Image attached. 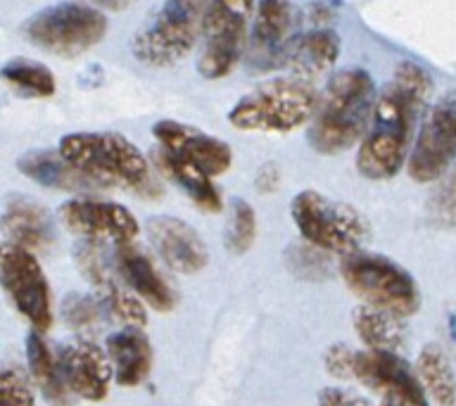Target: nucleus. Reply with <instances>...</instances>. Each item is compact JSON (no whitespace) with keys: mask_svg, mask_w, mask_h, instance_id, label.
Instances as JSON below:
<instances>
[{"mask_svg":"<svg viewBox=\"0 0 456 406\" xmlns=\"http://www.w3.org/2000/svg\"><path fill=\"white\" fill-rule=\"evenodd\" d=\"M207 5L192 0L164 3L152 20L134 36V55L148 67H171L181 62L202 36Z\"/></svg>","mask_w":456,"mask_h":406,"instance_id":"6e6552de","label":"nucleus"},{"mask_svg":"<svg viewBox=\"0 0 456 406\" xmlns=\"http://www.w3.org/2000/svg\"><path fill=\"white\" fill-rule=\"evenodd\" d=\"M62 316L77 330H93L102 319V302L91 295L71 292L62 302Z\"/></svg>","mask_w":456,"mask_h":406,"instance_id":"7c9ffc66","label":"nucleus"},{"mask_svg":"<svg viewBox=\"0 0 456 406\" xmlns=\"http://www.w3.org/2000/svg\"><path fill=\"white\" fill-rule=\"evenodd\" d=\"M256 240V214L248 199H235L226 231V248L233 255H245Z\"/></svg>","mask_w":456,"mask_h":406,"instance_id":"c85d7f7f","label":"nucleus"},{"mask_svg":"<svg viewBox=\"0 0 456 406\" xmlns=\"http://www.w3.org/2000/svg\"><path fill=\"white\" fill-rule=\"evenodd\" d=\"M152 162H155V169L162 174L164 178H169L171 183L178 185L181 191L188 195V198L195 202V205L207 214H216L221 209V192L219 188L214 185L212 176H207L205 171H200L198 166L178 159L171 152L162 148H155L152 152Z\"/></svg>","mask_w":456,"mask_h":406,"instance_id":"5701e85b","label":"nucleus"},{"mask_svg":"<svg viewBox=\"0 0 456 406\" xmlns=\"http://www.w3.org/2000/svg\"><path fill=\"white\" fill-rule=\"evenodd\" d=\"M383 406H399V404H392V402H383Z\"/></svg>","mask_w":456,"mask_h":406,"instance_id":"f704fd0d","label":"nucleus"},{"mask_svg":"<svg viewBox=\"0 0 456 406\" xmlns=\"http://www.w3.org/2000/svg\"><path fill=\"white\" fill-rule=\"evenodd\" d=\"M290 214L309 248L333 252L342 259L362 252L370 235L369 221L356 207L328 198L319 191L299 192L292 199Z\"/></svg>","mask_w":456,"mask_h":406,"instance_id":"39448f33","label":"nucleus"},{"mask_svg":"<svg viewBox=\"0 0 456 406\" xmlns=\"http://www.w3.org/2000/svg\"><path fill=\"white\" fill-rule=\"evenodd\" d=\"M0 233L10 245L28 252H45L55 242V221L48 209L24 195H12L0 214Z\"/></svg>","mask_w":456,"mask_h":406,"instance_id":"6ab92c4d","label":"nucleus"},{"mask_svg":"<svg viewBox=\"0 0 456 406\" xmlns=\"http://www.w3.org/2000/svg\"><path fill=\"white\" fill-rule=\"evenodd\" d=\"M57 363L67 390L86 402H102L112 385L114 369L102 347L91 340L67 342L57 349Z\"/></svg>","mask_w":456,"mask_h":406,"instance_id":"f3484780","label":"nucleus"},{"mask_svg":"<svg viewBox=\"0 0 456 406\" xmlns=\"http://www.w3.org/2000/svg\"><path fill=\"white\" fill-rule=\"evenodd\" d=\"M77 264L81 273L91 280L100 292V302L110 309L119 321H126L131 328L145 326L148 312L141 299L128 290L126 283L121 280L119 271L114 266V259L110 262L102 252V245L98 242L81 240L77 245Z\"/></svg>","mask_w":456,"mask_h":406,"instance_id":"2eb2a0df","label":"nucleus"},{"mask_svg":"<svg viewBox=\"0 0 456 406\" xmlns=\"http://www.w3.org/2000/svg\"><path fill=\"white\" fill-rule=\"evenodd\" d=\"M354 330L370 352H395L404 345L406 330L402 319L376 306L362 304L354 309Z\"/></svg>","mask_w":456,"mask_h":406,"instance_id":"a878e982","label":"nucleus"},{"mask_svg":"<svg viewBox=\"0 0 456 406\" xmlns=\"http://www.w3.org/2000/svg\"><path fill=\"white\" fill-rule=\"evenodd\" d=\"M60 219L71 233L88 242L131 245L141 233L138 219L126 207L93 198H74L60 207Z\"/></svg>","mask_w":456,"mask_h":406,"instance_id":"f8f14e48","label":"nucleus"},{"mask_svg":"<svg viewBox=\"0 0 456 406\" xmlns=\"http://www.w3.org/2000/svg\"><path fill=\"white\" fill-rule=\"evenodd\" d=\"M321 95L314 84L297 77L271 78L238 100L228 121L240 131H295L314 119Z\"/></svg>","mask_w":456,"mask_h":406,"instance_id":"20e7f679","label":"nucleus"},{"mask_svg":"<svg viewBox=\"0 0 456 406\" xmlns=\"http://www.w3.org/2000/svg\"><path fill=\"white\" fill-rule=\"evenodd\" d=\"M17 169L27 178L36 181V183L45 185V188H55V191L78 192L98 188L84 174H78L60 155V150H31V152H27V155H21L17 159Z\"/></svg>","mask_w":456,"mask_h":406,"instance_id":"b1692460","label":"nucleus"},{"mask_svg":"<svg viewBox=\"0 0 456 406\" xmlns=\"http://www.w3.org/2000/svg\"><path fill=\"white\" fill-rule=\"evenodd\" d=\"M433 93V78L416 62H402L395 77L378 93L369 131L356 152V169L363 178L383 181L397 174L411 155V138L419 114Z\"/></svg>","mask_w":456,"mask_h":406,"instance_id":"f257e3e1","label":"nucleus"},{"mask_svg":"<svg viewBox=\"0 0 456 406\" xmlns=\"http://www.w3.org/2000/svg\"><path fill=\"white\" fill-rule=\"evenodd\" d=\"M316 406H369V402L362 394L345 390V387H326L321 390Z\"/></svg>","mask_w":456,"mask_h":406,"instance_id":"72a5a7b5","label":"nucleus"},{"mask_svg":"<svg viewBox=\"0 0 456 406\" xmlns=\"http://www.w3.org/2000/svg\"><path fill=\"white\" fill-rule=\"evenodd\" d=\"M60 155L98 188H121L141 198H159L162 185L134 142L112 131H78L60 141Z\"/></svg>","mask_w":456,"mask_h":406,"instance_id":"f03ea898","label":"nucleus"},{"mask_svg":"<svg viewBox=\"0 0 456 406\" xmlns=\"http://www.w3.org/2000/svg\"><path fill=\"white\" fill-rule=\"evenodd\" d=\"M0 288L10 304L43 333L53 326V295L34 252L3 242L0 245Z\"/></svg>","mask_w":456,"mask_h":406,"instance_id":"9d476101","label":"nucleus"},{"mask_svg":"<svg viewBox=\"0 0 456 406\" xmlns=\"http://www.w3.org/2000/svg\"><path fill=\"white\" fill-rule=\"evenodd\" d=\"M145 233L162 262L178 273H198L209 262L205 240L188 221L176 216H150Z\"/></svg>","mask_w":456,"mask_h":406,"instance_id":"a211bd4d","label":"nucleus"},{"mask_svg":"<svg viewBox=\"0 0 456 406\" xmlns=\"http://www.w3.org/2000/svg\"><path fill=\"white\" fill-rule=\"evenodd\" d=\"M107 356L112 361L114 380L124 387L145 383L152 369V347L138 328H124L107 337Z\"/></svg>","mask_w":456,"mask_h":406,"instance_id":"4be33fe9","label":"nucleus"},{"mask_svg":"<svg viewBox=\"0 0 456 406\" xmlns=\"http://www.w3.org/2000/svg\"><path fill=\"white\" fill-rule=\"evenodd\" d=\"M152 134L157 138V148L167 150L178 159L198 166L200 171H205L207 176H221L233 164L231 145L216 138V135H209L202 128L164 119L157 121Z\"/></svg>","mask_w":456,"mask_h":406,"instance_id":"dca6fc26","label":"nucleus"},{"mask_svg":"<svg viewBox=\"0 0 456 406\" xmlns=\"http://www.w3.org/2000/svg\"><path fill=\"white\" fill-rule=\"evenodd\" d=\"M255 3H212L202 20V53L198 71L205 78H224L248 53V24Z\"/></svg>","mask_w":456,"mask_h":406,"instance_id":"1a4fd4ad","label":"nucleus"},{"mask_svg":"<svg viewBox=\"0 0 456 406\" xmlns=\"http://www.w3.org/2000/svg\"><path fill=\"white\" fill-rule=\"evenodd\" d=\"M354 378L370 390L380 392L385 402L399 406H428L420 378L395 352H356Z\"/></svg>","mask_w":456,"mask_h":406,"instance_id":"ddd939ff","label":"nucleus"},{"mask_svg":"<svg viewBox=\"0 0 456 406\" xmlns=\"http://www.w3.org/2000/svg\"><path fill=\"white\" fill-rule=\"evenodd\" d=\"M419 378L426 394L440 406H456V373L440 345H426L419 354Z\"/></svg>","mask_w":456,"mask_h":406,"instance_id":"bb28decb","label":"nucleus"},{"mask_svg":"<svg viewBox=\"0 0 456 406\" xmlns=\"http://www.w3.org/2000/svg\"><path fill=\"white\" fill-rule=\"evenodd\" d=\"M456 159V93L444 95L430 107L406 159L409 176L419 183L437 181Z\"/></svg>","mask_w":456,"mask_h":406,"instance_id":"9b49d317","label":"nucleus"},{"mask_svg":"<svg viewBox=\"0 0 456 406\" xmlns=\"http://www.w3.org/2000/svg\"><path fill=\"white\" fill-rule=\"evenodd\" d=\"M0 406H36L28 378L10 363H0Z\"/></svg>","mask_w":456,"mask_h":406,"instance_id":"2f4dec72","label":"nucleus"},{"mask_svg":"<svg viewBox=\"0 0 456 406\" xmlns=\"http://www.w3.org/2000/svg\"><path fill=\"white\" fill-rule=\"evenodd\" d=\"M428 216L437 228H456V164L440 178L428 199Z\"/></svg>","mask_w":456,"mask_h":406,"instance_id":"c756f323","label":"nucleus"},{"mask_svg":"<svg viewBox=\"0 0 456 406\" xmlns=\"http://www.w3.org/2000/svg\"><path fill=\"white\" fill-rule=\"evenodd\" d=\"M0 77L24 98H50L57 91L53 71L45 64L27 60V57H14V60L3 64Z\"/></svg>","mask_w":456,"mask_h":406,"instance_id":"cd10ccee","label":"nucleus"},{"mask_svg":"<svg viewBox=\"0 0 456 406\" xmlns=\"http://www.w3.org/2000/svg\"><path fill=\"white\" fill-rule=\"evenodd\" d=\"M114 266L119 271L121 280L126 283V288L134 292L135 297L145 302L148 306L157 309V312H171L176 306V292L171 288L164 276L157 271L142 249L131 245H119L114 249Z\"/></svg>","mask_w":456,"mask_h":406,"instance_id":"aec40b11","label":"nucleus"},{"mask_svg":"<svg viewBox=\"0 0 456 406\" xmlns=\"http://www.w3.org/2000/svg\"><path fill=\"white\" fill-rule=\"evenodd\" d=\"M342 278L369 306L390 312L399 319L419 312L420 292L413 276L387 256L356 252L342 259Z\"/></svg>","mask_w":456,"mask_h":406,"instance_id":"0eeeda50","label":"nucleus"},{"mask_svg":"<svg viewBox=\"0 0 456 406\" xmlns=\"http://www.w3.org/2000/svg\"><path fill=\"white\" fill-rule=\"evenodd\" d=\"M297 10L290 3L266 0L256 3L255 27L248 41V64L249 69L273 71L285 67V55L295 38Z\"/></svg>","mask_w":456,"mask_h":406,"instance_id":"4468645a","label":"nucleus"},{"mask_svg":"<svg viewBox=\"0 0 456 406\" xmlns=\"http://www.w3.org/2000/svg\"><path fill=\"white\" fill-rule=\"evenodd\" d=\"M354 356L356 352L347 347V345H333L326 352V370L338 380H349L354 378Z\"/></svg>","mask_w":456,"mask_h":406,"instance_id":"473e14b6","label":"nucleus"},{"mask_svg":"<svg viewBox=\"0 0 456 406\" xmlns=\"http://www.w3.org/2000/svg\"><path fill=\"white\" fill-rule=\"evenodd\" d=\"M340 57V36L333 28H309L292 38L285 67L297 78H305L312 84L314 78L323 77L333 69L335 60Z\"/></svg>","mask_w":456,"mask_h":406,"instance_id":"412c9836","label":"nucleus"},{"mask_svg":"<svg viewBox=\"0 0 456 406\" xmlns=\"http://www.w3.org/2000/svg\"><path fill=\"white\" fill-rule=\"evenodd\" d=\"M27 361L31 378L43 392V397L48 399V404L69 406V390L62 380L57 354L48 347V342L43 340V335L36 330L27 335Z\"/></svg>","mask_w":456,"mask_h":406,"instance_id":"393cba45","label":"nucleus"},{"mask_svg":"<svg viewBox=\"0 0 456 406\" xmlns=\"http://www.w3.org/2000/svg\"><path fill=\"white\" fill-rule=\"evenodd\" d=\"M376 100V84L369 71L356 67L335 71L309 126V145L321 155H340L363 141Z\"/></svg>","mask_w":456,"mask_h":406,"instance_id":"7ed1b4c3","label":"nucleus"},{"mask_svg":"<svg viewBox=\"0 0 456 406\" xmlns=\"http://www.w3.org/2000/svg\"><path fill=\"white\" fill-rule=\"evenodd\" d=\"M107 34V14L86 3H57L31 14L24 36L36 48L57 57L84 55Z\"/></svg>","mask_w":456,"mask_h":406,"instance_id":"423d86ee","label":"nucleus"}]
</instances>
